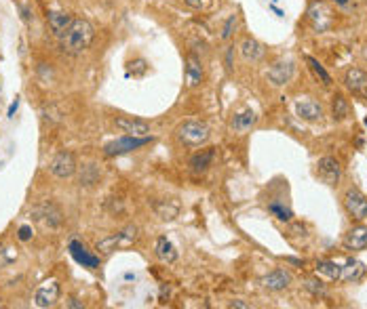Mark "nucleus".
<instances>
[{
  "label": "nucleus",
  "mask_w": 367,
  "mask_h": 309,
  "mask_svg": "<svg viewBox=\"0 0 367 309\" xmlns=\"http://www.w3.org/2000/svg\"><path fill=\"white\" fill-rule=\"evenodd\" d=\"M114 126L124 135H133V137H146L150 135V124L142 118H133V116H119L114 118Z\"/></svg>",
  "instance_id": "nucleus-11"
},
{
  "label": "nucleus",
  "mask_w": 367,
  "mask_h": 309,
  "mask_svg": "<svg viewBox=\"0 0 367 309\" xmlns=\"http://www.w3.org/2000/svg\"><path fill=\"white\" fill-rule=\"evenodd\" d=\"M239 51H241V57H243L247 63H257L266 57V46H264L260 40L255 38H243V42L239 44Z\"/></svg>",
  "instance_id": "nucleus-17"
},
{
  "label": "nucleus",
  "mask_w": 367,
  "mask_h": 309,
  "mask_svg": "<svg viewBox=\"0 0 367 309\" xmlns=\"http://www.w3.org/2000/svg\"><path fill=\"white\" fill-rule=\"evenodd\" d=\"M78 169V164H76V158L72 152H57L55 156L51 158V162H49V172L53 177H57V179H68V177H72L74 172Z\"/></svg>",
  "instance_id": "nucleus-8"
},
{
  "label": "nucleus",
  "mask_w": 367,
  "mask_h": 309,
  "mask_svg": "<svg viewBox=\"0 0 367 309\" xmlns=\"http://www.w3.org/2000/svg\"><path fill=\"white\" fill-rule=\"evenodd\" d=\"M99 177H101V171L97 164H82L81 166V175H78V185L81 187H93L95 183H99Z\"/></svg>",
  "instance_id": "nucleus-23"
},
{
  "label": "nucleus",
  "mask_w": 367,
  "mask_h": 309,
  "mask_svg": "<svg viewBox=\"0 0 367 309\" xmlns=\"http://www.w3.org/2000/svg\"><path fill=\"white\" fill-rule=\"evenodd\" d=\"M346 250H365L367 248V225H357L344 236Z\"/></svg>",
  "instance_id": "nucleus-21"
},
{
  "label": "nucleus",
  "mask_w": 367,
  "mask_h": 309,
  "mask_svg": "<svg viewBox=\"0 0 367 309\" xmlns=\"http://www.w3.org/2000/svg\"><path fill=\"white\" fill-rule=\"evenodd\" d=\"M72 21H74V17L66 11H49L46 13V23H49L53 36H57V38L66 34V30L72 26Z\"/></svg>",
  "instance_id": "nucleus-20"
},
{
  "label": "nucleus",
  "mask_w": 367,
  "mask_h": 309,
  "mask_svg": "<svg viewBox=\"0 0 367 309\" xmlns=\"http://www.w3.org/2000/svg\"><path fill=\"white\" fill-rule=\"evenodd\" d=\"M146 72H148V63H146V59H135V61L129 63V74H133L135 78H142Z\"/></svg>",
  "instance_id": "nucleus-33"
},
{
  "label": "nucleus",
  "mask_w": 367,
  "mask_h": 309,
  "mask_svg": "<svg viewBox=\"0 0 367 309\" xmlns=\"http://www.w3.org/2000/svg\"><path fill=\"white\" fill-rule=\"evenodd\" d=\"M315 272H317V275H325V278H329V280H340L342 267L338 263H333V261H319Z\"/></svg>",
  "instance_id": "nucleus-27"
},
{
  "label": "nucleus",
  "mask_w": 367,
  "mask_h": 309,
  "mask_svg": "<svg viewBox=\"0 0 367 309\" xmlns=\"http://www.w3.org/2000/svg\"><path fill=\"white\" fill-rule=\"evenodd\" d=\"M272 2H277V0H272Z\"/></svg>",
  "instance_id": "nucleus-41"
},
{
  "label": "nucleus",
  "mask_w": 367,
  "mask_h": 309,
  "mask_svg": "<svg viewBox=\"0 0 367 309\" xmlns=\"http://www.w3.org/2000/svg\"><path fill=\"white\" fill-rule=\"evenodd\" d=\"M363 274H365V265L361 263V261H357V259H348V261H346V265L342 267V275H340V278H342V280H346V282H357Z\"/></svg>",
  "instance_id": "nucleus-25"
},
{
  "label": "nucleus",
  "mask_w": 367,
  "mask_h": 309,
  "mask_svg": "<svg viewBox=\"0 0 367 309\" xmlns=\"http://www.w3.org/2000/svg\"><path fill=\"white\" fill-rule=\"evenodd\" d=\"M306 63H308V68H310V72L315 74V78L319 82H321L323 86H329L331 84V76H329V72H327V69L321 66V63H319V59H315L312 57V55H306Z\"/></svg>",
  "instance_id": "nucleus-26"
},
{
  "label": "nucleus",
  "mask_w": 367,
  "mask_h": 309,
  "mask_svg": "<svg viewBox=\"0 0 367 309\" xmlns=\"http://www.w3.org/2000/svg\"><path fill=\"white\" fill-rule=\"evenodd\" d=\"M175 137L182 145L186 147H201L205 145L209 137H211V131L205 122H197V120H188V122H182L175 129Z\"/></svg>",
  "instance_id": "nucleus-2"
},
{
  "label": "nucleus",
  "mask_w": 367,
  "mask_h": 309,
  "mask_svg": "<svg viewBox=\"0 0 367 309\" xmlns=\"http://www.w3.org/2000/svg\"><path fill=\"white\" fill-rule=\"evenodd\" d=\"M17 107H19V99H15V103H11V107H9V118H13L15 116V112H17Z\"/></svg>",
  "instance_id": "nucleus-38"
},
{
  "label": "nucleus",
  "mask_w": 367,
  "mask_h": 309,
  "mask_svg": "<svg viewBox=\"0 0 367 309\" xmlns=\"http://www.w3.org/2000/svg\"><path fill=\"white\" fill-rule=\"evenodd\" d=\"M331 2H335V4H340V6H346L350 0H331Z\"/></svg>",
  "instance_id": "nucleus-40"
},
{
  "label": "nucleus",
  "mask_w": 367,
  "mask_h": 309,
  "mask_svg": "<svg viewBox=\"0 0 367 309\" xmlns=\"http://www.w3.org/2000/svg\"><path fill=\"white\" fill-rule=\"evenodd\" d=\"M268 212H272V215H275L279 221H285V223L293 219V210L289 208V206H285L283 202H279V200L268 204Z\"/></svg>",
  "instance_id": "nucleus-28"
},
{
  "label": "nucleus",
  "mask_w": 367,
  "mask_h": 309,
  "mask_svg": "<svg viewBox=\"0 0 367 309\" xmlns=\"http://www.w3.org/2000/svg\"><path fill=\"white\" fill-rule=\"evenodd\" d=\"M304 288H306L312 297H325L327 295V288L321 280H306L304 282Z\"/></svg>",
  "instance_id": "nucleus-31"
},
{
  "label": "nucleus",
  "mask_w": 367,
  "mask_h": 309,
  "mask_svg": "<svg viewBox=\"0 0 367 309\" xmlns=\"http://www.w3.org/2000/svg\"><path fill=\"white\" fill-rule=\"evenodd\" d=\"M224 61H226V69H228V72H232V66H234V44H228V46H226Z\"/></svg>",
  "instance_id": "nucleus-35"
},
{
  "label": "nucleus",
  "mask_w": 367,
  "mask_h": 309,
  "mask_svg": "<svg viewBox=\"0 0 367 309\" xmlns=\"http://www.w3.org/2000/svg\"><path fill=\"white\" fill-rule=\"evenodd\" d=\"M295 114L306 122H317V120L323 118V107H321L319 101L310 99V97H304V99L295 101Z\"/></svg>",
  "instance_id": "nucleus-15"
},
{
  "label": "nucleus",
  "mask_w": 367,
  "mask_h": 309,
  "mask_svg": "<svg viewBox=\"0 0 367 309\" xmlns=\"http://www.w3.org/2000/svg\"><path fill=\"white\" fill-rule=\"evenodd\" d=\"M68 250H70V255H72V259L76 261L78 265H82V267H87V269H97L99 267V257L93 255V252H89L87 246H84L82 242L72 240V242L68 244Z\"/></svg>",
  "instance_id": "nucleus-14"
},
{
  "label": "nucleus",
  "mask_w": 367,
  "mask_h": 309,
  "mask_svg": "<svg viewBox=\"0 0 367 309\" xmlns=\"http://www.w3.org/2000/svg\"><path fill=\"white\" fill-rule=\"evenodd\" d=\"M17 11H19L21 19L26 21V23H30V21L34 19V11H32V4H30L28 0H17Z\"/></svg>",
  "instance_id": "nucleus-32"
},
{
  "label": "nucleus",
  "mask_w": 367,
  "mask_h": 309,
  "mask_svg": "<svg viewBox=\"0 0 367 309\" xmlns=\"http://www.w3.org/2000/svg\"><path fill=\"white\" fill-rule=\"evenodd\" d=\"M57 301H59V282H55V280L44 282L42 286H38V290L34 292V305L41 309L53 307Z\"/></svg>",
  "instance_id": "nucleus-13"
},
{
  "label": "nucleus",
  "mask_w": 367,
  "mask_h": 309,
  "mask_svg": "<svg viewBox=\"0 0 367 309\" xmlns=\"http://www.w3.org/2000/svg\"><path fill=\"white\" fill-rule=\"evenodd\" d=\"M205 80V66L197 53H188L184 61V86L186 89H197Z\"/></svg>",
  "instance_id": "nucleus-7"
},
{
  "label": "nucleus",
  "mask_w": 367,
  "mask_h": 309,
  "mask_svg": "<svg viewBox=\"0 0 367 309\" xmlns=\"http://www.w3.org/2000/svg\"><path fill=\"white\" fill-rule=\"evenodd\" d=\"M32 217L38 221V223H42L44 227H49V229L59 227L61 221H64V215H61L59 206L53 204V202H42L41 206L32 208Z\"/></svg>",
  "instance_id": "nucleus-10"
},
{
  "label": "nucleus",
  "mask_w": 367,
  "mask_h": 309,
  "mask_svg": "<svg viewBox=\"0 0 367 309\" xmlns=\"http://www.w3.org/2000/svg\"><path fill=\"white\" fill-rule=\"evenodd\" d=\"M255 122H257V114L253 112L251 107H247V109H243V112L234 114L230 118V131L232 133H239V135H245L247 131L253 129Z\"/></svg>",
  "instance_id": "nucleus-19"
},
{
  "label": "nucleus",
  "mask_w": 367,
  "mask_h": 309,
  "mask_svg": "<svg viewBox=\"0 0 367 309\" xmlns=\"http://www.w3.org/2000/svg\"><path fill=\"white\" fill-rule=\"evenodd\" d=\"M152 141V137H133V135H124V137H119L110 141V143L104 145V154L106 156H122L129 152H135V149L148 145Z\"/></svg>",
  "instance_id": "nucleus-5"
},
{
  "label": "nucleus",
  "mask_w": 367,
  "mask_h": 309,
  "mask_svg": "<svg viewBox=\"0 0 367 309\" xmlns=\"http://www.w3.org/2000/svg\"><path fill=\"white\" fill-rule=\"evenodd\" d=\"M230 307H232V309H249L251 305H249V303H245L243 299H234L232 303H230Z\"/></svg>",
  "instance_id": "nucleus-37"
},
{
  "label": "nucleus",
  "mask_w": 367,
  "mask_h": 309,
  "mask_svg": "<svg viewBox=\"0 0 367 309\" xmlns=\"http://www.w3.org/2000/svg\"><path fill=\"white\" fill-rule=\"evenodd\" d=\"M95 38V30L87 19H74L72 26L66 30V34L59 38L61 51L68 55H81L91 46Z\"/></svg>",
  "instance_id": "nucleus-1"
},
{
  "label": "nucleus",
  "mask_w": 367,
  "mask_h": 309,
  "mask_svg": "<svg viewBox=\"0 0 367 309\" xmlns=\"http://www.w3.org/2000/svg\"><path fill=\"white\" fill-rule=\"evenodd\" d=\"M184 2L194 11H207V9H211L213 0H184Z\"/></svg>",
  "instance_id": "nucleus-34"
},
{
  "label": "nucleus",
  "mask_w": 367,
  "mask_h": 309,
  "mask_svg": "<svg viewBox=\"0 0 367 309\" xmlns=\"http://www.w3.org/2000/svg\"><path fill=\"white\" fill-rule=\"evenodd\" d=\"M317 175L325 185H338L342 179V166L333 156H323L317 162Z\"/></svg>",
  "instance_id": "nucleus-9"
},
{
  "label": "nucleus",
  "mask_w": 367,
  "mask_h": 309,
  "mask_svg": "<svg viewBox=\"0 0 367 309\" xmlns=\"http://www.w3.org/2000/svg\"><path fill=\"white\" fill-rule=\"evenodd\" d=\"M154 255H156V259H159V261H163V263H175V261H177V250H175V246L167 240L165 236H161L159 240H156V244H154Z\"/></svg>",
  "instance_id": "nucleus-22"
},
{
  "label": "nucleus",
  "mask_w": 367,
  "mask_h": 309,
  "mask_svg": "<svg viewBox=\"0 0 367 309\" xmlns=\"http://www.w3.org/2000/svg\"><path fill=\"white\" fill-rule=\"evenodd\" d=\"M32 236H34V232H32V227H30V225H21V227L17 229V238H19L21 242L32 240Z\"/></svg>",
  "instance_id": "nucleus-36"
},
{
  "label": "nucleus",
  "mask_w": 367,
  "mask_h": 309,
  "mask_svg": "<svg viewBox=\"0 0 367 309\" xmlns=\"http://www.w3.org/2000/svg\"><path fill=\"white\" fill-rule=\"evenodd\" d=\"M295 74V61L289 59V57H283V59H277L272 66L268 68L266 72V80L270 82V86H285L291 82V78Z\"/></svg>",
  "instance_id": "nucleus-6"
},
{
  "label": "nucleus",
  "mask_w": 367,
  "mask_h": 309,
  "mask_svg": "<svg viewBox=\"0 0 367 309\" xmlns=\"http://www.w3.org/2000/svg\"><path fill=\"white\" fill-rule=\"evenodd\" d=\"M239 28V15L237 13H232L228 19L224 21V26H222V40H230V38L234 36V32H237Z\"/></svg>",
  "instance_id": "nucleus-30"
},
{
  "label": "nucleus",
  "mask_w": 367,
  "mask_h": 309,
  "mask_svg": "<svg viewBox=\"0 0 367 309\" xmlns=\"http://www.w3.org/2000/svg\"><path fill=\"white\" fill-rule=\"evenodd\" d=\"M342 204H344L348 217L353 221L367 219V196L359 187H348L342 196Z\"/></svg>",
  "instance_id": "nucleus-4"
},
{
  "label": "nucleus",
  "mask_w": 367,
  "mask_h": 309,
  "mask_svg": "<svg viewBox=\"0 0 367 309\" xmlns=\"http://www.w3.org/2000/svg\"><path fill=\"white\" fill-rule=\"evenodd\" d=\"M350 116V103L342 93H335L331 97V118L333 120H346Z\"/></svg>",
  "instance_id": "nucleus-24"
},
{
  "label": "nucleus",
  "mask_w": 367,
  "mask_h": 309,
  "mask_svg": "<svg viewBox=\"0 0 367 309\" xmlns=\"http://www.w3.org/2000/svg\"><path fill=\"white\" fill-rule=\"evenodd\" d=\"M70 307H82V303H78L76 299H70V303H68Z\"/></svg>",
  "instance_id": "nucleus-39"
},
{
  "label": "nucleus",
  "mask_w": 367,
  "mask_h": 309,
  "mask_svg": "<svg viewBox=\"0 0 367 309\" xmlns=\"http://www.w3.org/2000/svg\"><path fill=\"white\" fill-rule=\"evenodd\" d=\"M291 280L293 278L287 269H275V272H270L262 278V286L266 290H272V292H281V290L291 286Z\"/></svg>",
  "instance_id": "nucleus-16"
},
{
  "label": "nucleus",
  "mask_w": 367,
  "mask_h": 309,
  "mask_svg": "<svg viewBox=\"0 0 367 309\" xmlns=\"http://www.w3.org/2000/svg\"><path fill=\"white\" fill-rule=\"evenodd\" d=\"M344 86L361 99H367V72L361 68H350L344 74Z\"/></svg>",
  "instance_id": "nucleus-12"
},
{
  "label": "nucleus",
  "mask_w": 367,
  "mask_h": 309,
  "mask_svg": "<svg viewBox=\"0 0 367 309\" xmlns=\"http://www.w3.org/2000/svg\"><path fill=\"white\" fill-rule=\"evenodd\" d=\"M137 236H139V229L135 225H127V227H122L121 232H116L112 236L104 238V240H99L95 244V248L101 252V255H110V252H114V250L131 246V244L137 240Z\"/></svg>",
  "instance_id": "nucleus-3"
},
{
  "label": "nucleus",
  "mask_w": 367,
  "mask_h": 309,
  "mask_svg": "<svg viewBox=\"0 0 367 309\" xmlns=\"http://www.w3.org/2000/svg\"><path fill=\"white\" fill-rule=\"evenodd\" d=\"M215 160V149L213 147H207V149H201V152H197L192 158H190V172L192 175H205V172L209 171V166L213 164Z\"/></svg>",
  "instance_id": "nucleus-18"
},
{
  "label": "nucleus",
  "mask_w": 367,
  "mask_h": 309,
  "mask_svg": "<svg viewBox=\"0 0 367 309\" xmlns=\"http://www.w3.org/2000/svg\"><path fill=\"white\" fill-rule=\"evenodd\" d=\"M156 212H159V217H161V219L171 221V219H175V217H177V212H179V204L173 202V206H169L167 200H163V202L156 204Z\"/></svg>",
  "instance_id": "nucleus-29"
}]
</instances>
